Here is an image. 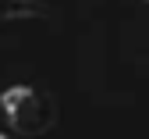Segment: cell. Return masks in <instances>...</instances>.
Listing matches in <instances>:
<instances>
[{
  "label": "cell",
  "instance_id": "6da1fadb",
  "mask_svg": "<svg viewBox=\"0 0 149 139\" xmlns=\"http://www.w3.org/2000/svg\"><path fill=\"white\" fill-rule=\"evenodd\" d=\"M0 104L7 111V121L18 135H43L57 125V104L50 93H39L32 86H11Z\"/></svg>",
  "mask_w": 149,
  "mask_h": 139
},
{
  "label": "cell",
  "instance_id": "7a4b0ae2",
  "mask_svg": "<svg viewBox=\"0 0 149 139\" xmlns=\"http://www.w3.org/2000/svg\"><path fill=\"white\" fill-rule=\"evenodd\" d=\"M46 14L43 0H0V18L4 22H18V18H39Z\"/></svg>",
  "mask_w": 149,
  "mask_h": 139
},
{
  "label": "cell",
  "instance_id": "3957f363",
  "mask_svg": "<svg viewBox=\"0 0 149 139\" xmlns=\"http://www.w3.org/2000/svg\"><path fill=\"white\" fill-rule=\"evenodd\" d=\"M0 139H4V135H0Z\"/></svg>",
  "mask_w": 149,
  "mask_h": 139
}]
</instances>
